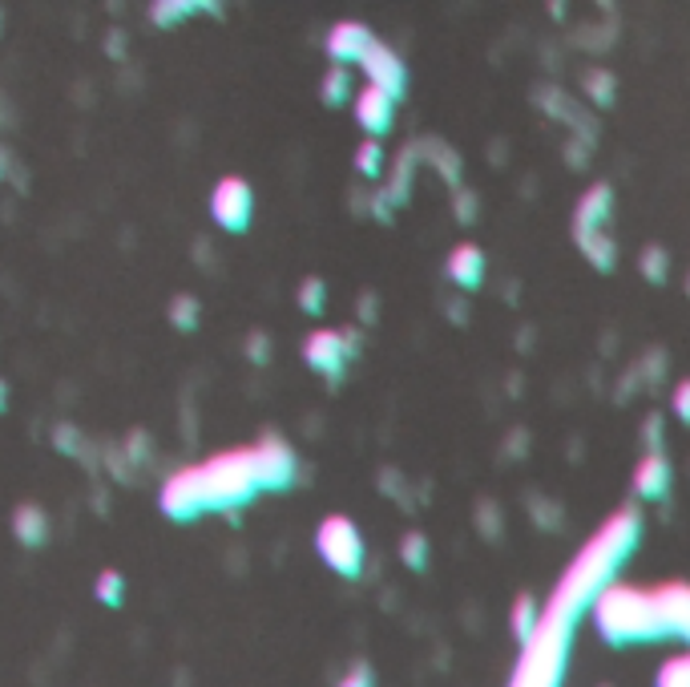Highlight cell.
<instances>
[{"instance_id":"obj_24","label":"cell","mask_w":690,"mask_h":687,"mask_svg":"<svg viewBox=\"0 0 690 687\" xmlns=\"http://www.w3.org/2000/svg\"><path fill=\"white\" fill-rule=\"evenodd\" d=\"M586 93L593 98V105L610 110V105H614V98H618V82H614V73L593 70L590 77H586Z\"/></svg>"},{"instance_id":"obj_19","label":"cell","mask_w":690,"mask_h":687,"mask_svg":"<svg viewBox=\"0 0 690 687\" xmlns=\"http://www.w3.org/2000/svg\"><path fill=\"white\" fill-rule=\"evenodd\" d=\"M537 627H541V611H537V602L529 599V595H517V602H513V635H517V644H529L537 635Z\"/></svg>"},{"instance_id":"obj_20","label":"cell","mask_w":690,"mask_h":687,"mask_svg":"<svg viewBox=\"0 0 690 687\" xmlns=\"http://www.w3.org/2000/svg\"><path fill=\"white\" fill-rule=\"evenodd\" d=\"M319 98H324V105H343V101L352 98V73L343 70V65H331L324 73V82H319Z\"/></svg>"},{"instance_id":"obj_12","label":"cell","mask_w":690,"mask_h":687,"mask_svg":"<svg viewBox=\"0 0 690 687\" xmlns=\"http://www.w3.org/2000/svg\"><path fill=\"white\" fill-rule=\"evenodd\" d=\"M376 45V37H372V29L367 25H360V21H336L331 29H327V58L336 61V65H360L364 61V53Z\"/></svg>"},{"instance_id":"obj_4","label":"cell","mask_w":690,"mask_h":687,"mask_svg":"<svg viewBox=\"0 0 690 687\" xmlns=\"http://www.w3.org/2000/svg\"><path fill=\"white\" fill-rule=\"evenodd\" d=\"M565 647H569V630L541 623L534 639L525 644L509 687H557L565 672Z\"/></svg>"},{"instance_id":"obj_31","label":"cell","mask_w":690,"mask_h":687,"mask_svg":"<svg viewBox=\"0 0 690 687\" xmlns=\"http://www.w3.org/2000/svg\"><path fill=\"white\" fill-rule=\"evenodd\" d=\"M336 687H376V672L367 667V663H352L348 672L339 675V684Z\"/></svg>"},{"instance_id":"obj_30","label":"cell","mask_w":690,"mask_h":687,"mask_svg":"<svg viewBox=\"0 0 690 687\" xmlns=\"http://www.w3.org/2000/svg\"><path fill=\"white\" fill-rule=\"evenodd\" d=\"M53 445L61 449V453H73V458H81V453H85V441L77 437V429H73V425H57Z\"/></svg>"},{"instance_id":"obj_11","label":"cell","mask_w":690,"mask_h":687,"mask_svg":"<svg viewBox=\"0 0 690 687\" xmlns=\"http://www.w3.org/2000/svg\"><path fill=\"white\" fill-rule=\"evenodd\" d=\"M658 623L666 635H682L690 639V583H663V587L650 590Z\"/></svg>"},{"instance_id":"obj_27","label":"cell","mask_w":690,"mask_h":687,"mask_svg":"<svg viewBox=\"0 0 690 687\" xmlns=\"http://www.w3.org/2000/svg\"><path fill=\"white\" fill-rule=\"evenodd\" d=\"M170 324H174L178 332L198 328V300L195 296H174V300H170Z\"/></svg>"},{"instance_id":"obj_16","label":"cell","mask_w":690,"mask_h":687,"mask_svg":"<svg viewBox=\"0 0 690 687\" xmlns=\"http://www.w3.org/2000/svg\"><path fill=\"white\" fill-rule=\"evenodd\" d=\"M670 482H675V470H670V461L663 453H647V458L638 461L635 470V494L647 501H663L670 494Z\"/></svg>"},{"instance_id":"obj_3","label":"cell","mask_w":690,"mask_h":687,"mask_svg":"<svg viewBox=\"0 0 690 687\" xmlns=\"http://www.w3.org/2000/svg\"><path fill=\"white\" fill-rule=\"evenodd\" d=\"M202 473V494H206V514H235L242 505H251L263 486H259V470H254V449H226L214 453L211 461L198 465Z\"/></svg>"},{"instance_id":"obj_6","label":"cell","mask_w":690,"mask_h":687,"mask_svg":"<svg viewBox=\"0 0 690 687\" xmlns=\"http://www.w3.org/2000/svg\"><path fill=\"white\" fill-rule=\"evenodd\" d=\"M158 510L170 517V522H195V517L206 514V494H202V473L198 465H186V470H174L162 482V494H158Z\"/></svg>"},{"instance_id":"obj_34","label":"cell","mask_w":690,"mask_h":687,"mask_svg":"<svg viewBox=\"0 0 690 687\" xmlns=\"http://www.w3.org/2000/svg\"><path fill=\"white\" fill-rule=\"evenodd\" d=\"M247 357L254 360V364H267L271 360V344L263 332H251V340H247Z\"/></svg>"},{"instance_id":"obj_14","label":"cell","mask_w":690,"mask_h":687,"mask_svg":"<svg viewBox=\"0 0 690 687\" xmlns=\"http://www.w3.org/2000/svg\"><path fill=\"white\" fill-rule=\"evenodd\" d=\"M444 272H449L452 287H461V291H477V287L485 284V251H480L477 243H456L449 251Z\"/></svg>"},{"instance_id":"obj_17","label":"cell","mask_w":690,"mask_h":687,"mask_svg":"<svg viewBox=\"0 0 690 687\" xmlns=\"http://www.w3.org/2000/svg\"><path fill=\"white\" fill-rule=\"evenodd\" d=\"M13 538L21 546H45V538H49V514H45L37 501H21L13 510Z\"/></svg>"},{"instance_id":"obj_15","label":"cell","mask_w":690,"mask_h":687,"mask_svg":"<svg viewBox=\"0 0 690 687\" xmlns=\"http://www.w3.org/2000/svg\"><path fill=\"white\" fill-rule=\"evenodd\" d=\"M610 207H614V190H610V183H593V187L578 199V211H574V235L606 230Z\"/></svg>"},{"instance_id":"obj_7","label":"cell","mask_w":690,"mask_h":687,"mask_svg":"<svg viewBox=\"0 0 690 687\" xmlns=\"http://www.w3.org/2000/svg\"><path fill=\"white\" fill-rule=\"evenodd\" d=\"M211 218L230 235H242L254 218V190L247 178L239 174H226L218 178V187L211 190Z\"/></svg>"},{"instance_id":"obj_13","label":"cell","mask_w":690,"mask_h":687,"mask_svg":"<svg viewBox=\"0 0 690 687\" xmlns=\"http://www.w3.org/2000/svg\"><path fill=\"white\" fill-rule=\"evenodd\" d=\"M355 122H360V129H364L372 142L384 138L396 122V98L376 86H364L355 93Z\"/></svg>"},{"instance_id":"obj_22","label":"cell","mask_w":690,"mask_h":687,"mask_svg":"<svg viewBox=\"0 0 690 687\" xmlns=\"http://www.w3.org/2000/svg\"><path fill=\"white\" fill-rule=\"evenodd\" d=\"M190 13H198L195 0H158V4H150V21H154L158 29H174Z\"/></svg>"},{"instance_id":"obj_32","label":"cell","mask_w":690,"mask_h":687,"mask_svg":"<svg viewBox=\"0 0 690 687\" xmlns=\"http://www.w3.org/2000/svg\"><path fill=\"white\" fill-rule=\"evenodd\" d=\"M670 409H675V416L682 425H690V376L675 385V392H670Z\"/></svg>"},{"instance_id":"obj_25","label":"cell","mask_w":690,"mask_h":687,"mask_svg":"<svg viewBox=\"0 0 690 687\" xmlns=\"http://www.w3.org/2000/svg\"><path fill=\"white\" fill-rule=\"evenodd\" d=\"M299 308L308 315H319L327 308V284L319 275H308V279L299 284Z\"/></svg>"},{"instance_id":"obj_36","label":"cell","mask_w":690,"mask_h":687,"mask_svg":"<svg viewBox=\"0 0 690 687\" xmlns=\"http://www.w3.org/2000/svg\"><path fill=\"white\" fill-rule=\"evenodd\" d=\"M473 195H456V218H473Z\"/></svg>"},{"instance_id":"obj_9","label":"cell","mask_w":690,"mask_h":687,"mask_svg":"<svg viewBox=\"0 0 690 687\" xmlns=\"http://www.w3.org/2000/svg\"><path fill=\"white\" fill-rule=\"evenodd\" d=\"M360 70H364L367 86L384 89V93H392V98H404L409 70H404V61H400V53H396L392 45H384V41L372 45L364 53V61H360Z\"/></svg>"},{"instance_id":"obj_5","label":"cell","mask_w":690,"mask_h":687,"mask_svg":"<svg viewBox=\"0 0 690 687\" xmlns=\"http://www.w3.org/2000/svg\"><path fill=\"white\" fill-rule=\"evenodd\" d=\"M315 550L339 578H360L364 574V534L348 514H327L315 526Z\"/></svg>"},{"instance_id":"obj_28","label":"cell","mask_w":690,"mask_h":687,"mask_svg":"<svg viewBox=\"0 0 690 687\" xmlns=\"http://www.w3.org/2000/svg\"><path fill=\"white\" fill-rule=\"evenodd\" d=\"M400 559H404V566H412V571H424V562H428V538H424L421 530H409L400 538Z\"/></svg>"},{"instance_id":"obj_26","label":"cell","mask_w":690,"mask_h":687,"mask_svg":"<svg viewBox=\"0 0 690 687\" xmlns=\"http://www.w3.org/2000/svg\"><path fill=\"white\" fill-rule=\"evenodd\" d=\"M93 595H98L105 607H122V599H126V578L117 571H101L98 583H93Z\"/></svg>"},{"instance_id":"obj_37","label":"cell","mask_w":690,"mask_h":687,"mask_svg":"<svg viewBox=\"0 0 690 687\" xmlns=\"http://www.w3.org/2000/svg\"><path fill=\"white\" fill-rule=\"evenodd\" d=\"M9 409V385H4V376H0V413Z\"/></svg>"},{"instance_id":"obj_23","label":"cell","mask_w":690,"mask_h":687,"mask_svg":"<svg viewBox=\"0 0 690 687\" xmlns=\"http://www.w3.org/2000/svg\"><path fill=\"white\" fill-rule=\"evenodd\" d=\"M654 687H690V651H682V655H670L654 672Z\"/></svg>"},{"instance_id":"obj_39","label":"cell","mask_w":690,"mask_h":687,"mask_svg":"<svg viewBox=\"0 0 690 687\" xmlns=\"http://www.w3.org/2000/svg\"><path fill=\"white\" fill-rule=\"evenodd\" d=\"M0 25H4V21H0Z\"/></svg>"},{"instance_id":"obj_18","label":"cell","mask_w":690,"mask_h":687,"mask_svg":"<svg viewBox=\"0 0 690 687\" xmlns=\"http://www.w3.org/2000/svg\"><path fill=\"white\" fill-rule=\"evenodd\" d=\"M578 247H581V255L590 259L598 272H614V263H618V247H614V239H610L606 230L578 235Z\"/></svg>"},{"instance_id":"obj_10","label":"cell","mask_w":690,"mask_h":687,"mask_svg":"<svg viewBox=\"0 0 690 687\" xmlns=\"http://www.w3.org/2000/svg\"><path fill=\"white\" fill-rule=\"evenodd\" d=\"M303 360H308L311 373L327 376V380H339L343 364H348V348H343V336L336 328H315L303 340Z\"/></svg>"},{"instance_id":"obj_8","label":"cell","mask_w":690,"mask_h":687,"mask_svg":"<svg viewBox=\"0 0 690 687\" xmlns=\"http://www.w3.org/2000/svg\"><path fill=\"white\" fill-rule=\"evenodd\" d=\"M251 449H254V470H259V486L263 489H287L299 477L296 449L283 441V437L267 433V437L259 445H251Z\"/></svg>"},{"instance_id":"obj_33","label":"cell","mask_w":690,"mask_h":687,"mask_svg":"<svg viewBox=\"0 0 690 687\" xmlns=\"http://www.w3.org/2000/svg\"><path fill=\"white\" fill-rule=\"evenodd\" d=\"M642 429H647V453H663V449H658V445H663V416L650 413Z\"/></svg>"},{"instance_id":"obj_35","label":"cell","mask_w":690,"mask_h":687,"mask_svg":"<svg viewBox=\"0 0 690 687\" xmlns=\"http://www.w3.org/2000/svg\"><path fill=\"white\" fill-rule=\"evenodd\" d=\"M129 461H146V433H134L126 441V465Z\"/></svg>"},{"instance_id":"obj_2","label":"cell","mask_w":690,"mask_h":687,"mask_svg":"<svg viewBox=\"0 0 690 687\" xmlns=\"http://www.w3.org/2000/svg\"><path fill=\"white\" fill-rule=\"evenodd\" d=\"M590 611H593L598 635L614 647L650 644V639H663L666 635L663 623H658V611H654L650 590L630 587V583H610V587H602V595L590 602Z\"/></svg>"},{"instance_id":"obj_38","label":"cell","mask_w":690,"mask_h":687,"mask_svg":"<svg viewBox=\"0 0 690 687\" xmlns=\"http://www.w3.org/2000/svg\"><path fill=\"white\" fill-rule=\"evenodd\" d=\"M687 291H690V279H687Z\"/></svg>"},{"instance_id":"obj_1","label":"cell","mask_w":690,"mask_h":687,"mask_svg":"<svg viewBox=\"0 0 690 687\" xmlns=\"http://www.w3.org/2000/svg\"><path fill=\"white\" fill-rule=\"evenodd\" d=\"M638 534H642V522H638L635 510L610 514L606 522H602V530L593 534L590 542L578 550V559L569 562L562 583L553 587L550 602H545V611H541V623L574 630L581 611L602 595V587L614 583V571H618L622 559L638 546Z\"/></svg>"},{"instance_id":"obj_29","label":"cell","mask_w":690,"mask_h":687,"mask_svg":"<svg viewBox=\"0 0 690 687\" xmlns=\"http://www.w3.org/2000/svg\"><path fill=\"white\" fill-rule=\"evenodd\" d=\"M355 171L364 174V178H380V171H384V146L367 138V142L355 150Z\"/></svg>"},{"instance_id":"obj_21","label":"cell","mask_w":690,"mask_h":687,"mask_svg":"<svg viewBox=\"0 0 690 687\" xmlns=\"http://www.w3.org/2000/svg\"><path fill=\"white\" fill-rule=\"evenodd\" d=\"M638 272L647 284H666V275H670V255H666V247L650 243L642 247V255H638Z\"/></svg>"}]
</instances>
